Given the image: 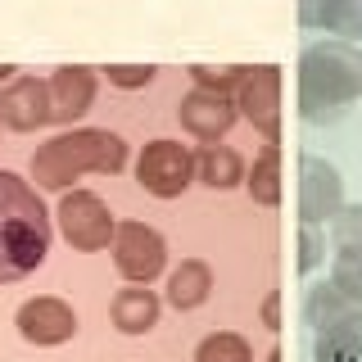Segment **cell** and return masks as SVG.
<instances>
[{"mask_svg": "<svg viewBox=\"0 0 362 362\" xmlns=\"http://www.w3.org/2000/svg\"><path fill=\"white\" fill-rule=\"evenodd\" d=\"M50 258V226L0 222V286L32 276Z\"/></svg>", "mask_w": 362, "mask_h": 362, "instance_id": "10", "label": "cell"}, {"mask_svg": "<svg viewBox=\"0 0 362 362\" xmlns=\"http://www.w3.org/2000/svg\"><path fill=\"white\" fill-rule=\"evenodd\" d=\"M127 168V141L109 127H68L59 136H50L45 145H37L28 163V181L37 190L64 195L77 190V181L100 173V177H118Z\"/></svg>", "mask_w": 362, "mask_h": 362, "instance_id": "1", "label": "cell"}, {"mask_svg": "<svg viewBox=\"0 0 362 362\" xmlns=\"http://www.w3.org/2000/svg\"><path fill=\"white\" fill-rule=\"evenodd\" d=\"M14 326L28 344L37 349H54V344H68L77 335V313L73 303L59 299V294H37V299H23L18 313H14Z\"/></svg>", "mask_w": 362, "mask_h": 362, "instance_id": "8", "label": "cell"}, {"mask_svg": "<svg viewBox=\"0 0 362 362\" xmlns=\"http://www.w3.org/2000/svg\"><path fill=\"white\" fill-rule=\"evenodd\" d=\"M45 122H54L45 77L18 73L9 86H0V127L5 132H41Z\"/></svg>", "mask_w": 362, "mask_h": 362, "instance_id": "9", "label": "cell"}, {"mask_svg": "<svg viewBox=\"0 0 362 362\" xmlns=\"http://www.w3.org/2000/svg\"><path fill=\"white\" fill-rule=\"evenodd\" d=\"M14 77H18V68H14V64H0V86H9Z\"/></svg>", "mask_w": 362, "mask_h": 362, "instance_id": "28", "label": "cell"}, {"mask_svg": "<svg viewBox=\"0 0 362 362\" xmlns=\"http://www.w3.org/2000/svg\"><path fill=\"white\" fill-rule=\"evenodd\" d=\"M299 23L331 32V41L358 45L362 41V0H308V5H299Z\"/></svg>", "mask_w": 362, "mask_h": 362, "instance_id": "13", "label": "cell"}, {"mask_svg": "<svg viewBox=\"0 0 362 362\" xmlns=\"http://www.w3.org/2000/svg\"><path fill=\"white\" fill-rule=\"evenodd\" d=\"M136 186L154 199H177L195 186V150L173 141V136H158L136 154Z\"/></svg>", "mask_w": 362, "mask_h": 362, "instance_id": "3", "label": "cell"}, {"mask_svg": "<svg viewBox=\"0 0 362 362\" xmlns=\"http://www.w3.org/2000/svg\"><path fill=\"white\" fill-rule=\"evenodd\" d=\"M54 226L73 249L82 254H95V249L113 245V231H118V218L95 190H64L59 204H54Z\"/></svg>", "mask_w": 362, "mask_h": 362, "instance_id": "4", "label": "cell"}, {"mask_svg": "<svg viewBox=\"0 0 362 362\" xmlns=\"http://www.w3.org/2000/svg\"><path fill=\"white\" fill-rule=\"evenodd\" d=\"M263 362H286V354H281V349H267V358Z\"/></svg>", "mask_w": 362, "mask_h": 362, "instance_id": "29", "label": "cell"}, {"mask_svg": "<svg viewBox=\"0 0 362 362\" xmlns=\"http://www.w3.org/2000/svg\"><path fill=\"white\" fill-rule=\"evenodd\" d=\"M195 181L209 190H235V186H245V158L231 145H199L195 150Z\"/></svg>", "mask_w": 362, "mask_h": 362, "instance_id": "18", "label": "cell"}, {"mask_svg": "<svg viewBox=\"0 0 362 362\" xmlns=\"http://www.w3.org/2000/svg\"><path fill=\"white\" fill-rule=\"evenodd\" d=\"M213 294V267L204 258H181V263L168 272V286H163V299L173 303L177 313H195L209 303Z\"/></svg>", "mask_w": 362, "mask_h": 362, "instance_id": "15", "label": "cell"}, {"mask_svg": "<svg viewBox=\"0 0 362 362\" xmlns=\"http://www.w3.org/2000/svg\"><path fill=\"white\" fill-rule=\"evenodd\" d=\"M100 68H86V64H59L45 86H50V109H54V122H68L73 127L77 118H86L90 105H95V90H100Z\"/></svg>", "mask_w": 362, "mask_h": 362, "instance_id": "11", "label": "cell"}, {"mask_svg": "<svg viewBox=\"0 0 362 362\" xmlns=\"http://www.w3.org/2000/svg\"><path fill=\"white\" fill-rule=\"evenodd\" d=\"M258 322H263L267 331H281V290L263 294V303H258Z\"/></svg>", "mask_w": 362, "mask_h": 362, "instance_id": "27", "label": "cell"}, {"mask_svg": "<svg viewBox=\"0 0 362 362\" xmlns=\"http://www.w3.org/2000/svg\"><path fill=\"white\" fill-rule=\"evenodd\" d=\"M344 209V177L335 163L317 154L299 158V222L303 226H331V218Z\"/></svg>", "mask_w": 362, "mask_h": 362, "instance_id": "7", "label": "cell"}, {"mask_svg": "<svg viewBox=\"0 0 362 362\" xmlns=\"http://www.w3.org/2000/svg\"><path fill=\"white\" fill-rule=\"evenodd\" d=\"M358 100H362V45L331 41V37L303 45V54H299V113H303V122H313V127L335 122Z\"/></svg>", "mask_w": 362, "mask_h": 362, "instance_id": "2", "label": "cell"}, {"mask_svg": "<svg viewBox=\"0 0 362 362\" xmlns=\"http://www.w3.org/2000/svg\"><path fill=\"white\" fill-rule=\"evenodd\" d=\"M235 100L226 95H209V90H190V95H181L177 105V122L186 136H195L204 145H222V136L235 127Z\"/></svg>", "mask_w": 362, "mask_h": 362, "instance_id": "12", "label": "cell"}, {"mask_svg": "<svg viewBox=\"0 0 362 362\" xmlns=\"http://www.w3.org/2000/svg\"><path fill=\"white\" fill-rule=\"evenodd\" d=\"M0 222H32V226H54V218L45 213L41 190L28 177L0 168Z\"/></svg>", "mask_w": 362, "mask_h": 362, "instance_id": "16", "label": "cell"}, {"mask_svg": "<svg viewBox=\"0 0 362 362\" xmlns=\"http://www.w3.org/2000/svg\"><path fill=\"white\" fill-rule=\"evenodd\" d=\"M195 362H254V349L235 331H213L195 344Z\"/></svg>", "mask_w": 362, "mask_h": 362, "instance_id": "22", "label": "cell"}, {"mask_svg": "<svg viewBox=\"0 0 362 362\" xmlns=\"http://www.w3.org/2000/svg\"><path fill=\"white\" fill-rule=\"evenodd\" d=\"M235 113L249 118V127L267 145H281V68L276 64H249L240 90H235Z\"/></svg>", "mask_w": 362, "mask_h": 362, "instance_id": "6", "label": "cell"}, {"mask_svg": "<svg viewBox=\"0 0 362 362\" xmlns=\"http://www.w3.org/2000/svg\"><path fill=\"white\" fill-rule=\"evenodd\" d=\"M186 73H190V82H195V90L235 100V90H240L245 73H249V64H190Z\"/></svg>", "mask_w": 362, "mask_h": 362, "instance_id": "21", "label": "cell"}, {"mask_svg": "<svg viewBox=\"0 0 362 362\" xmlns=\"http://www.w3.org/2000/svg\"><path fill=\"white\" fill-rule=\"evenodd\" d=\"M109 254H113V267H118V276L127 286H154L168 272V240L150 222H118Z\"/></svg>", "mask_w": 362, "mask_h": 362, "instance_id": "5", "label": "cell"}, {"mask_svg": "<svg viewBox=\"0 0 362 362\" xmlns=\"http://www.w3.org/2000/svg\"><path fill=\"white\" fill-rule=\"evenodd\" d=\"M313 362H362V308L313 335Z\"/></svg>", "mask_w": 362, "mask_h": 362, "instance_id": "17", "label": "cell"}, {"mask_svg": "<svg viewBox=\"0 0 362 362\" xmlns=\"http://www.w3.org/2000/svg\"><path fill=\"white\" fill-rule=\"evenodd\" d=\"M331 286L344 294V299H354L362 308V249H335L331 254Z\"/></svg>", "mask_w": 362, "mask_h": 362, "instance_id": "23", "label": "cell"}, {"mask_svg": "<svg viewBox=\"0 0 362 362\" xmlns=\"http://www.w3.org/2000/svg\"><path fill=\"white\" fill-rule=\"evenodd\" d=\"M326 263V235L317 226H303L299 231V272H317Z\"/></svg>", "mask_w": 362, "mask_h": 362, "instance_id": "26", "label": "cell"}, {"mask_svg": "<svg viewBox=\"0 0 362 362\" xmlns=\"http://www.w3.org/2000/svg\"><path fill=\"white\" fill-rule=\"evenodd\" d=\"M100 73H105L109 86H118V90H141V86L154 82L158 68H150V64H109V68H100Z\"/></svg>", "mask_w": 362, "mask_h": 362, "instance_id": "25", "label": "cell"}, {"mask_svg": "<svg viewBox=\"0 0 362 362\" xmlns=\"http://www.w3.org/2000/svg\"><path fill=\"white\" fill-rule=\"evenodd\" d=\"M331 245L335 249H362V204H344L331 218Z\"/></svg>", "mask_w": 362, "mask_h": 362, "instance_id": "24", "label": "cell"}, {"mask_svg": "<svg viewBox=\"0 0 362 362\" xmlns=\"http://www.w3.org/2000/svg\"><path fill=\"white\" fill-rule=\"evenodd\" d=\"M245 190L258 209H276L281 204V145H263L254 163L245 168Z\"/></svg>", "mask_w": 362, "mask_h": 362, "instance_id": "19", "label": "cell"}, {"mask_svg": "<svg viewBox=\"0 0 362 362\" xmlns=\"http://www.w3.org/2000/svg\"><path fill=\"white\" fill-rule=\"evenodd\" d=\"M358 303L354 299H344L331 281H313L308 286V294H303V322L313 326V331H322V326H331V322H339L344 313H354Z\"/></svg>", "mask_w": 362, "mask_h": 362, "instance_id": "20", "label": "cell"}, {"mask_svg": "<svg viewBox=\"0 0 362 362\" xmlns=\"http://www.w3.org/2000/svg\"><path fill=\"white\" fill-rule=\"evenodd\" d=\"M158 313H163V299L150 286H127L113 294L109 317H113V331L118 335H150L158 326Z\"/></svg>", "mask_w": 362, "mask_h": 362, "instance_id": "14", "label": "cell"}]
</instances>
